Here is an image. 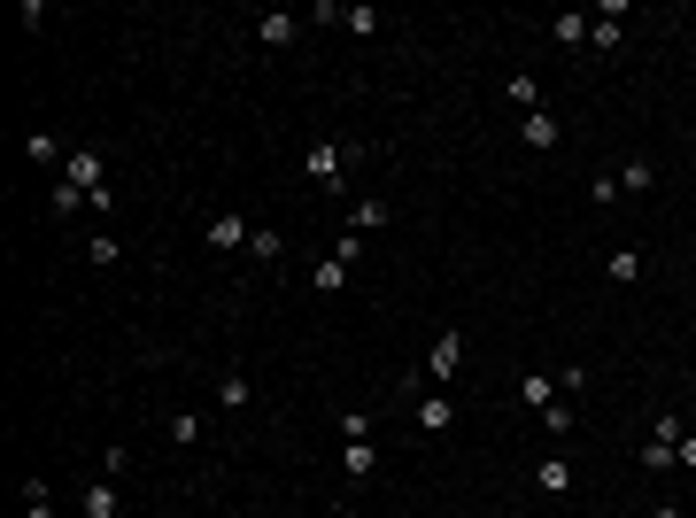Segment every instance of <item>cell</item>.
Listing matches in <instances>:
<instances>
[{"mask_svg": "<svg viewBox=\"0 0 696 518\" xmlns=\"http://www.w3.org/2000/svg\"><path fill=\"white\" fill-rule=\"evenodd\" d=\"M62 178H70L86 202H93V194H109V163H101L93 147H70V155H62Z\"/></svg>", "mask_w": 696, "mask_h": 518, "instance_id": "obj_1", "label": "cell"}, {"mask_svg": "<svg viewBox=\"0 0 696 518\" xmlns=\"http://www.w3.org/2000/svg\"><path fill=\"white\" fill-rule=\"evenodd\" d=\"M302 171H310V178H318V186H325V194H333V186H341V171H348V147L318 140V147H310V155H302Z\"/></svg>", "mask_w": 696, "mask_h": 518, "instance_id": "obj_2", "label": "cell"}, {"mask_svg": "<svg viewBox=\"0 0 696 518\" xmlns=\"http://www.w3.org/2000/svg\"><path fill=\"white\" fill-rule=\"evenodd\" d=\"M248 240H256V225H248L240 209H217V217H209V248H248Z\"/></svg>", "mask_w": 696, "mask_h": 518, "instance_id": "obj_3", "label": "cell"}, {"mask_svg": "<svg viewBox=\"0 0 696 518\" xmlns=\"http://www.w3.org/2000/svg\"><path fill=\"white\" fill-rule=\"evenodd\" d=\"M519 140H526V147H557V140H565L557 109H534V116H519Z\"/></svg>", "mask_w": 696, "mask_h": 518, "instance_id": "obj_4", "label": "cell"}, {"mask_svg": "<svg viewBox=\"0 0 696 518\" xmlns=\"http://www.w3.org/2000/svg\"><path fill=\"white\" fill-rule=\"evenodd\" d=\"M457 364H464V333H441V341L426 348V372H434V379H457Z\"/></svg>", "mask_w": 696, "mask_h": 518, "instance_id": "obj_5", "label": "cell"}, {"mask_svg": "<svg viewBox=\"0 0 696 518\" xmlns=\"http://www.w3.org/2000/svg\"><path fill=\"white\" fill-rule=\"evenodd\" d=\"M294 31H302V24H294L287 8H263V16H256V39H263V47H294Z\"/></svg>", "mask_w": 696, "mask_h": 518, "instance_id": "obj_6", "label": "cell"}, {"mask_svg": "<svg viewBox=\"0 0 696 518\" xmlns=\"http://www.w3.org/2000/svg\"><path fill=\"white\" fill-rule=\"evenodd\" d=\"M341 472L348 480H372L379 472V441H341Z\"/></svg>", "mask_w": 696, "mask_h": 518, "instance_id": "obj_7", "label": "cell"}, {"mask_svg": "<svg viewBox=\"0 0 696 518\" xmlns=\"http://www.w3.org/2000/svg\"><path fill=\"white\" fill-rule=\"evenodd\" d=\"M534 488L542 495H573V457H542L534 464Z\"/></svg>", "mask_w": 696, "mask_h": 518, "instance_id": "obj_8", "label": "cell"}, {"mask_svg": "<svg viewBox=\"0 0 696 518\" xmlns=\"http://www.w3.org/2000/svg\"><path fill=\"white\" fill-rule=\"evenodd\" d=\"M457 426V403L449 395H418V433H449Z\"/></svg>", "mask_w": 696, "mask_h": 518, "instance_id": "obj_9", "label": "cell"}, {"mask_svg": "<svg viewBox=\"0 0 696 518\" xmlns=\"http://www.w3.org/2000/svg\"><path fill=\"white\" fill-rule=\"evenodd\" d=\"M248 403H256L248 372H225V379H217V410H248Z\"/></svg>", "mask_w": 696, "mask_h": 518, "instance_id": "obj_10", "label": "cell"}, {"mask_svg": "<svg viewBox=\"0 0 696 518\" xmlns=\"http://www.w3.org/2000/svg\"><path fill=\"white\" fill-rule=\"evenodd\" d=\"M519 395H526V403H534V410L565 403V395H557V379H550V372H526V379H519Z\"/></svg>", "mask_w": 696, "mask_h": 518, "instance_id": "obj_11", "label": "cell"}, {"mask_svg": "<svg viewBox=\"0 0 696 518\" xmlns=\"http://www.w3.org/2000/svg\"><path fill=\"white\" fill-rule=\"evenodd\" d=\"M588 24H596V16H550V39L557 47H588Z\"/></svg>", "mask_w": 696, "mask_h": 518, "instance_id": "obj_12", "label": "cell"}, {"mask_svg": "<svg viewBox=\"0 0 696 518\" xmlns=\"http://www.w3.org/2000/svg\"><path fill=\"white\" fill-rule=\"evenodd\" d=\"M78 511H86V518H116V480H93Z\"/></svg>", "mask_w": 696, "mask_h": 518, "instance_id": "obj_13", "label": "cell"}, {"mask_svg": "<svg viewBox=\"0 0 696 518\" xmlns=\"http://www.w3.org/2000/svg\"><path fill=\"white\" fill-rule=\"evenodd\" d=\"M650 186H658V163H627V171H619V194H650Z\"/></svg>", "mask_w": 696, "mask_h": 518, "instance_id": "obj_14", "label": "cell"}, {"mask_svg": "<svg viewBox=\"0 0 696 518\" xmlns=\"http://www.w3.org/2000/svg\"><path fill=\"white\" fill-rule=\"evenodd\" d=\"M511 109H519V116L542 109V78H526V70H519V78H511Z\"/></svg>", "mask_w": 696, "mask_h": 518, "instance_id": "obj_15", "label": "cell"}, {"mask_svg": "<svg viewBox=\"0 0 696 518\" xmlns=\"http://www.w3.org/2000/svg\"><path fill=\"white\" fill-rule=\"evenodd\" d=\"M379 225H387V202H356V209H348V232H364V240H372Z\"/></svg>", "mask_w": 696, "mask_h": 518, "instance_id": "obj_16", "label": "cell"}, {"mask_svg": "<svg viewBox=\"0 0 696 518\" xmlns=\"http://www.w3.org/2000/svg\"><path fill=\"white\" fill-rule=\"evenodd\" d=\"M24 518H55V495H47V480H39V472L24 480Z\"/></svg>", "mask_w": 696, "mask_h": 518, "instance_id": "obj_17", "label": "cell"}, {"mask_svg": "<svg viewBox=\"0 0 696 518\" xmlns=\"http://www.w3.org/2000/svg\"><path fill=\"white\" fill-rule=\"evenodd\" d=\"M635 271H642L635 248H611V263H604V279H611V287H635Z\"/></svg>", "mask_w": 696, "mask_h": 518, "instance_id": "obj_18", "label": "cell"}, {"mask_svg": "<svg viewBox=\"0 0 696 518\" xmlns=\"http://www.w3.org/2000/svg\"><path fill=\"white\" fill-rule=\"evenodd\" d=\"M310 287H318V294H341V287H348V263H341V256L318 263V271H310Z\"/></svg>", "mask_w": 696, "mask_h": 518, "instance_id": "obj_19", "label": "cell"}, {"mask_svg": "<svg viewBox=\"0 0 696 518\" xmlns=\"http://www.w3.org/2000/svg\"><path fill=\"white\" fill-rule=\"evenodd\" d=\"M171 441H178V449H194V441H202V410H178V418H171Z\"/></svg>", "mask_w": 696, "mask_h": 518, "instance_id": "obj_20", "label": "cell"}, {"mask_svg": "<svg viewBox=\"0 0 696 518\" xmlns=\"http://www.w3.org/2000/svg\"><path fill=\"white\" fill-rule=\"evenodd\" d=\"M279 248H287V240H279L271 225H256V240H248V256H256V263H279Z\"/></svg>", "mask_w": 696, "mask_h": 518, "instance_id": "obj_21", "label": "cell"}, {"mask_svg": "<svg viewBox=\"0 0 696 518\" xmlns=\"http://www.w3.org/2000/svg\"><path fill=\"white\" fill-rule=\"evenodd\" d=\"M341 31H356V39H372V31H379V8H341Z\"/></svg>", "mask_w": 696, "mask_h": 518, "instance_id": "obj_22", "label": "cell"}, {"mask_svg": "<svg viewBox=\"0 0 696 518\" xmlns=\"http://www.w3.org/2000/svg\"><path fill=\"white\" fill-rule=\"evenodd\" d=\"M341 433H348V441H372V403H356V410H348Z\"/></svg>", "mask_w": 696, "mask_h": 518, "instance_id": "obj_23", "label": "cell"}, {"mask_svg": "<svg viewBox=\"0 0 696 518\" xmlns=\"http://www.w3.org/2000/svg\"><path fill=\"white\" fill-rule=\"evenodd\" d=\"M24 155H31V163H55V155H62V140H55V132H31V140H24Z\"/></svg>", "mask_w": 696, "mask_h": 518, "instance_id": "obj_24", "label": "cell"}, {"mask_svg": "<svg viewBox=\"0 0 696 518\" xmlns=\"http://www.w3.org/2000/svg\"><path fill=\"white\" fill-rule=\"evenodd\" d=\"M550 379H557V395H580V387H588V364H557Z\"/></svg>", "mask_w": 696, "mask_h": 518, "instance_id": "obj_25", "label": "cell"}, {"mask_svg": "<svg viewBox=\"0 0 696 518\" xmlns=\"http://www.w3.org/2000/svg\"><path fill=\"white\" fill-rule=\"evenodd\" d=\"M588 47H619V16H596V24H588Z\"/></svg>", "mask_w": 696, "mask_h": 518, "instance_id": "obj_26", "label": "cell"}, {"mask_svg": "<svg viewBox=\"0 0 696 518\" xmlns=\"http://www.w3.org/2000/svg\"><path fill=\"white\" fill-rule=\"evenodd\" d=\"M93 263H124V240H109V232H93V248H86Z\"/></svg>", "mask_w": 696, "mask_h": 518, "instance_id": "obj_27", "label": "cell"}, {"mask_svg": "<svg viewBox=\"0 0 696 518\" xmlns=\"http://www.w3.org/2000/svg\"><path fill=\"white\" fill-rule=\"evenodd\" d=\"M588 202H596V209H611V202H619V171H604V178H596V186H588Z\"/></svg>", "mask_w": 696, "mask_h": 518, "instance_id": "obj_28", "label": "cell"}, {"mask_svg": "<svg viewBox=\"0 0 696 518\" xmlns=\"http://www.w3.org/2000/svg\"><path fill=\"white\" fill-rule=\"evenodd\" d=\"M673 464H689V472H696V426L681 433V441H673Z\"/></svg>", "mask_w": 696, "mask_h": 518, "instance_id": "obj_29", "label": "cell"}, {"mask_svg": "<svg viewBox=\"0 0 696 518\" xmlns=\"http://www.w3.org/2000/svg\"><path fill=\"white\" fill-rule=\"evenodd\" d=\"M650 518H689V511H681V503H658V511H650Z\"/></svg>", "mask_w": 696, "mask_h": 518, "instance_id": "obj_30", "label": "cell"}]
</instances>
